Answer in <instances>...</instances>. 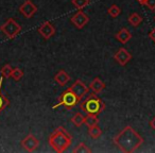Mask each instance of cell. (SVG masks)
<instances>
[{
  "mask_svg": "<svg viewBox=\"0 0 155 153\" xmlns=\"http://www.w3.org/2000/svg\"><path fill=\"white\" fill-rule=\"evenodd\" d=\"M121 152L133 153L143 144V138L131 125H127L113 139Z\"/></svg>",
  "mask_w": 155,
  "mask_h": 153,
  "instance_id": "1",
  "label": "cell"
},
{
  "mask_svg": "<svg viewBox=\"0 0 155 153\" xmlns=\"http://www.w3.org/2000/svg\"><path fill=\"white\" fill-rule=\"evenodd\" d=\"M72 138L64 127H58L49 136V145L55 152L63 153L71 146Z\"/></svg>",
  "mask_w": 155,
  "mask_h": 153,
  "instance_id": "2",
  "label": "cell"
},
{
  "mask_svg": "<svg viewBox=\"0 0 155 153\" xmlns=\"http://www.w3.org/2000/svg\"><path fill=\"white\" fill-rule=\"evenodd\" d=\"M81 110L85 112L86 114L99 115L105 108V104L102 101L101 98H99L96 93L88 94L86 98L80 103Z\"/></svg>",
  "mask_w": 155,
  "mask_h": 153,
  "instance_id": "3",
  "label": "cell"
},
{
  "mask_svg": "<svg viewBox=\"0 0 155 153\" xmlns=\"http://www.w3.org/2000/svg\"><path fill=\"white\" fill-rule=\"evenodd\" d=\"M81 100L72 93L69 88H67L65 91H63L62 95L58 98V103L56 105H53L52 108H56L58 106H64L67 110H72L74 106L78 105V103H80Z\"/></svg>",
  "mask_w": 155,
  "mask_h": 153,
  "instance_id": "4",
  "label": "cell"
},
{
  "mask_svg": "<svg viewBox=\"0 0 155 153\" xmlns=\"http://www.w3.org/2000/svg\"><path fill=\"white\" fill-rule=\"evenodd\" d=\"M0 31L9 39H14L21 32V26L16 22L14 18H9L5 24L0 26Z\"/></svg>",
  "mask_w": 155,
  "mask_h": 153,
  "instance_id": "5",
  "label": "cell"
},
{
  "mask_svg": "<svg viewBox=\"0 0 155 153\" xmlns=\"http://www.w3.org/2000/svg\"><path fill=\"white\" fill-rule=\"evenodd\" d=\"M70 22L77 29H83L89 22V17L82 11L79 10L75 14H73L70 18Z\"/></svg>",
  "mask_w": 155,
  "mask_h": 153,
  "instance_id": "6",
  "label": "cell"
},
{
  "mask_svg": "<svg viewBox=\"0 0 155 153\" xmlns=\"http://www.w3.org/2000/svg\"><path fill=\"white\" fill-rule=\"evenodd\" d=\"M69 89H70L80 100H82L84 97H86V95H88V93H89V87H87L81 80L75 81V82L69 87Z\"/></svg>",
  "mask_w": 155,
  "mask_h": 153,
  "instance_id": "7",
  "label": "cell"
},
{
  "mask_svg": "<svg viewBox=\"0 0 155 153\" xmlns=\"http://www.w3.org/2000/svg\"><path fill=\"white\" fill-rule=\"evenodd\" d=\"M21 147L27 152H34L39 146V140L33 134H28L24 139L20 141Z\"/></svg>",
  "mask_w": 155,
  "mask_h": 153,
  "instance_id": "8",
  "label": "cell"
},
{
  "mask_svg": "<svg viewBox=\"0 0 155 153\" xmlns=\"http://www.w3.org/2000/svg\"><path fill=\"white\" fill-rule=\"evenodd\" d=\"M37 31H38V33L41 34V36L43 37L44 39H46V41L50 39L55 34V28H54V26L50 22H43V24L38 27Z\"/></svg>",
  "mask_w": 155,
  "mask_h": 153,
  "instance_id": "9",
  "label": "cell"
},
{
  "mask_svg": "<svg viewBox=\"0 0 155 153\" xmlns=\"http://www.w3.org/2000/svg\"><path fill=\"white\" fill-rule=\"evenodd\" d=\"M19 12L26 18H31L33 15H35L37 12V7L31 0H26L24 3L19 7Z\"/></svg>",
  "mask_w": 155,
  "mask_h": 153,
  "instance_id": "10",
  "label": "cell"
},
{
  "mask_svg": "<svg viewBox=\"0 0 155 153\" xmlns=\"http://www.w3.org/2000/svg\"><path fill=\"white\" fill-rule=\"evenodd\" d=\"M114 60L116 61L120 66H125V65L132 60V55L125 48H120V49L114 54Z\"/></svg>",
  "mask_w": 155,
  "mask_h": 153,
  "instance_id": "11",
  "label": "cell"
},
{
  "mask_svg": "<svg viewBox=\"0 0 155 153\" xmlns=\"http://www.w3.org/2000/svg\"><path fill=\"white\" fill-rule=\"evenodd\" d=\"M105 88V83L101 80L100 78H95L91 83L89 84V89H91L93 93H96V94H100L104 91Z\"/></svg>",
  "mask_w": 155,
  "mask_h": 153,
  "instance_id": "12",
  "label": "cell"
},
{
  "mask_svg": "<svg viewBox=\"0 0 155 153\" xmlns=\"http://www.w3.org/2000/svg\"><path fill=\"white\" fill-rule=\"evenodd\" d=\"M54 81L61 86H65L67 83L70 81V75L66 72L65 70H60L55 75H54Z\"/></svg>",
  "mask_w": 155,
  "mask_h": 153,
  "instance_id": "13",
  "label": "cell"
},
{
  "mask_svg": "<svg viewBox=\"0 0 155 153\" xmlns=\"http://www.w3.org/2000/svg\"><path fill=\"white\" fill-rule=\"evenodd\" d=\"M116 39L121 44H127L130 39L132 38V33L127 30V28H122L116 35H115Z\"/></svg>",
  "mask_w": 155,
  "mask_h": 153,
  "instance_id": "14",
  "label": "cell"
},
{
  "mask_svg": "<svg viewBox=\"0 0 155 153\" xmlns=\"http://www.w3.org/2000/svg\"><path fill=\"white\" fill-rule=\"evenodd\" d=\"M3 79L5 78L1 75V78H0V114H1V112H3V111L10 105V100L8 99L7 96L3 95L2 91H1V86H2Z\"/></svg>",
  "mask_w": 155,
  "mask_h": 153,
  "instance_id": "15",
  "label": "cell"
},
{
  "mask_svg": "<svg viewBox=\"0 0 155 153\" xmlns=\"http://www.w3.org/2000/svg\"><path fill=\"white\" fill-rule=\"evenodd\" d=\"M84 123L87 125V128H93L95 125H98L99 123V119H98L97 115H93V114H87L86 117H85V121Z\"/></svg>",
  "mask_w": 155,
  "mask_h": 153,
  "instance_id": "16",
  "label": "cell"
},
{
  "mask_svg": "<svg viewBox=\"0 0 155 153\" xmlns=\"http://www.w3.org/2000/svg\"><path fill=\"white\" fill-rule=\"evenodd\" d=\"M127 22L133 27H138L142 22V17L137 13H132L127 18Z\"/></svg>",
  "mask_w": 155,
  "mask_h": 153,
  "instance_id": "17",
  "label": "cell"
},
{
  "mask_svg": "<svg viewBox=\"0 0 155 153\" xmlns=\"http://www.w3.org/2000/svg\"><path fill=\"white\" fill-rule=\"evenodd\" d=\"M84 121H85V117L83 116L81 113H75V114L71 117V122L78 128H80L81 125L84 123Z\"/></svg>",
  "mask_w": 155,
  "mask_h": 153,
  "instance_id": "18",
  "label": "cell"
},
{
  "mask_svg": "<svg viewBox=\"0 0 155 153\" xmlns=\"http://www.w3.org/2000/svg\"><path fill=\"white\" fill-rule=\"evenodd\" d=\"M73 7L78 10H83L91 3V0H71Z\"/></svg>",
  "mask_w": 155,
  "mask_h": 153,
  "instance_id": "19",
  "label": "cell"
},
{
  "mask_svg": "<svg viewBox=\"0 0 155 153\" xmlns=\"http://www.w3.org/2000/svg\"><path fill=\"white\" fill-rule=\"evenodd\" d=\"M72 152L73 153H91V150L88 148V147L86 146V144L85 142H80V144H78L77 145V147H75L74 149L72 150Z\"/></svg>",
  "mask_w": 155,
  "mask_h": 153,
  "instance_id": "20",
  "label": "cell"
},
{
  "mask_svg": "<svg viewBox=\"0 0 155 153\" xmlns=\"http://www.w3.org/2000/svg\"><path fill=\"white\" fill-rule=\"evenodd\" d=\"M88 134H89V136H91V138H94V139H97V138H99L100 136L102 135V130L100 129L98 125H95V127H93V128H89V129H88Z\"/></svg>",
  "mask_w": 155,
  "mask_h": 153,
  "instance_id": "21",
  "label": "cell"
},
{
  "mask_svg": "<svg viewBox=\"0 0 155 153\" xmlns=\"http://www.w3.org/2000/svg\"><path fill=\"white\" fill-rule=\"evenodd\" d=\"M107 14L110 16V17L116 18V17H118V16L121 14V9L118 7V5H113L112 7L108 8V10H107Z\"/></svg>",
  "mask_w": 155,
  "mask_h": 153,
  "instance_id": "22",
  "label": "cell"
},
{
  "mask_svg": "<svg viewBox=\"0 0 155 153\" xmlns=\"http://www.w3.org/2000/svg\"><path fill=\"white\" fill-rule=\"evenodd\" d=\"M24 77V71L20 68H13L12 69V73H11V78H13L14 81L18 82L20 81Z\"/></svg>",
  "mask_w": 155,
  "mask_h": 153,
  "instance_id": "23",
  "label": "cell"
},
{
  "mask_svg": "<svg viewBox=\"0 0 155 153\" xmlns=\"http://www.w3.org/2000/svg\"><path fill=\"white\" fill-rule=\"evenodd\" d=\"M12 67L10 64H5V66L1 68V70H0V73H1V75H2L5 79H8L11 77V73H12Z\"/></svg>",
  "mask_w": 155,
  "mask_h": 153,
  "instance_id": "24",
  "label": "cell"
},
{
  "mask_svg": "<svg viewBox=\"0 0 155 153\" xmlns=\"http://www.w3.org/2000/svg\"><path fill=\"white\" fill-rule=\"evenodd\" d=\"M146 5L150 10L154 11V10H155V0H147V1H146Z\"/></svg>",
  "mask_w": 155,
  "mask_h": 153,
  "instance_id": "25",
  "label": "cell"
},
{
  "mask_svg": "<svg viewBox=\"0 0 155 153\" xmlns=\"http://www.w3.org/2000/svg\"><path fill=\"white\" fill-rule=\"evenodd\" d=\"M149 38L155 43V28L152 29V30H151V32L149 33Z\"/></svg>",
  "mask_w": 155,
  "mask_h": 153,
  "instance_id": "26",
  "label": "cell"
},
{
  "mask_svg": "<svg viewBox=\"0 0 155 153\" xmlns=\"http://www.w3.org/2000/svg\"><path fill=\"white\" fill-rule=\"evenodd\" d=\"M150 127L152 128V129H153V130H154V131H155V117H154V118L152 119V120L150 121Z\"/></svg>",
  "mask_w": 155,
  "mask_h": 153,
  "instance_id": "27",
  "label": "cell"
},
{
  "mask_svg": "<svg viewBox=\"0 0 155 153\" xmlns=\"http://www.w3.org/2000/svg\"><path fill=\"white\" fill-rule=\"evenodd\" d=\"M137 1H138V3H139V5H146V1H147V0H137Z\"/></svg>",
  "mask_w": 155,
  "mask_h": 153,
  "instance_id": "28",
  "label": "cell"
},
{
  "mask_svg": "<svg viewBox=\"0 0 155 153\" xmlns=\"http://www.w3.org/2000/svg\"><path fill=\"white\" fill-rule=\"evenodd\" d=\"M154 19H155V17H154Z\"/></svg>",
  "mask_w": 155,
  "mask_h": 153,
  "instance_id": "29",
  "label": "cell"
}]
</instances>
